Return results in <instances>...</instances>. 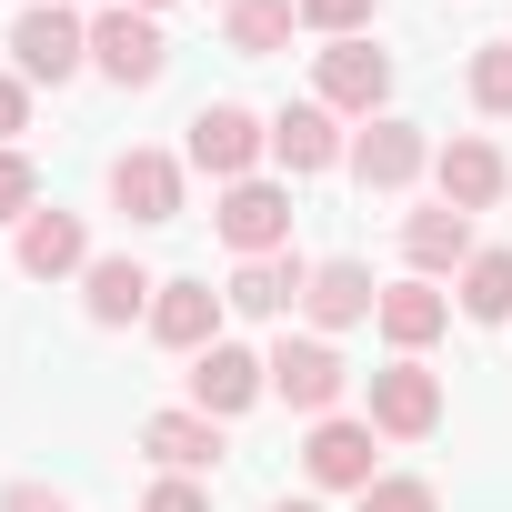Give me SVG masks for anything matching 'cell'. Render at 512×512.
Segmentation results:
<instances>
[{"instance_id": "obj_1", "label": "cell", "mask_w": 512, "mask_h": 512, "mask_svg": "<svg viewBox=\"0 0 512 512\" xmlns=\"http://www.w3.org/2000/svg\"><path fill=\"white\" fill-rule=\"evenodd\" d=\"M11 61H21V81H31V91H41V81L61 91V81H81V71H91V21H71L61 0H31V11L11 21Z\"/></svg>"}, {"instance_id": "obj_2", "label": "cell", "mask_w": 512, "mask_h": 512, "mask_svg": "<svg viewBox=\"0 0 512 512\" xmlns=\"http://www.w3.org/2000/svg\"><path fill=\"white\" fill-rule=\"evenodd\" d=\"M262 362H272V392H282V402H292L302 422H332V402L352 392V362H342V352H332L322 332H282V342H272Z\"/></svg>"}, {"instance_id": "obj_3", "label": "cell", "mask_w": 512, "mask_h": 512, "mask_svg": "<svg viewBox=\"0 0 512 512\" xmlns=\"http://www.w3.org/2000/svg\"><path fill=\"white\" fill-rule=\"evenodd\" d=\"M181 151H191V171H211V181L231 191V181H251V161L272 151V121H262V111H241V101H201Z\"/></svg>"}, {"instance_id": "obj_4", "label": "cell", "mask_w": 512, "mask_h": 512, "mask_svg": "<svg viewBox=\"0 0 512 512\" xmlns=\"http://www.w3.org/2000/svg\"><path fill=\"white\" fill-rule=\"evenodd\" d=\"M91 71H101V81H121V91H151V81L171 71L161 21H151V11H131V0H121V11H101V21H91Z\"/></svg>"}, {"instance_id": "obj_5", "label": "cell", "mask_w": 512, "mask_h": 512, "mask_svg": "<svg viewBox=\"0 0 512 512\" xmlns=\"http://www.w3.org/2000/svg\"><path fill=\"white\" fill-rule=\"evenodd\" d=\"M362 422H372L382 442H432V432H442V372H422V362H382Z\"/></svg>"}, {"instance_id": "obj_6", "label": "cell", "mask_w": 512, "mask_h": 512, "mask_svg": "<svg viewBox=\"0 0 512 512\" xmlns=\"http://www.w3.org/2000/svg\"><path fill=\"white\" fill-rule=\"evenodd\" d=\"M211 221H221V241L241 251V262H262V251H292V191H282V181H262V171L231 181Z\"/></svg>"}, {"instance_id": "obj_7", "label": "cell", "mask_w": 512, "mask_h": 512, "mask_svg": "<svg viewBox=\"0 0 512 512\" xmlns=\"http://www.w3.org/2000/svg\"><path fill=\"white\" fill-rule=\"evenodd\" d=\"M262 392H272V362H262V352H241V342H211V352H191V412H211V422H241Z\"/></svg>"}, {"instance_id": "obj_8", "label": "cell", "mask_w": 512, "mask_h": 512, "mask_svg": "<svg viewBox=\"0 0 512 512\" xmlns=\"http://www.w3.org/2000/svg\"><path fill=\"white\" fill-rule=\"evenodd\" d=\"M312 101H322V111H362V121H382V101H392V51H372V41H332L322 71H312Z\"/></svg>"}, {"instance_id": "obj_9", "label": "cell", "mask_w": 512, "mask_h": 512, "mask_svg": "<svg viewBox=\"0 0 512 512\" xmlns=\"http://www.w3.org/2000/svg\"><path fill=\"white\" fill-rule=\"evenodd\" d=\"M422 171H432V131L422 121H392V111L362 121V141H352V181L362 191H412Z\"/></svg>"}, {"instance_id": "obj_10", "label": "cell", "mask_w": 512, "mask_h": 512, "mask_svg": "<svg viewBox=\"0 0 512 512\" xmlns=\"http://www.w3.org/2000/svg\"><path fill=\"white\" fill-rule=\"evenodd\" d=\"M382 432L372 422H312V442H302V472H312V492H372L382 482V452H372Z\"/></svg>"}, {"instance_id": "obj_11", "label": "cell", "mask_w": 512, "mask_h": 512, "mask_svg": "<svg viewBox=\"0 0 512 512\" xmlns=\"http://www.w3.org/2000/svg\"><path fill=\"white\" fill-rule=\"evenodd\" d=\"M432 181H442V201H452V211H492V201L512 191V161H502V141L452 131V141L432 151Z\"/></svg>"}, {"instance_id": "obj_12", "label": "cell", "mask_w": 512, "mask_h": 512, "mask_svg": "<svg viewBox=\"0 0 512 512\" xmlns=\"http://www.w3.org/2000/svg\"><path fill=\"white\" fill-rule=\"evenodd\" d=\"M372 322H382V342H392V362H422L442 332H452V292H432L422 272L412 282H382V302H372Z\"/></svg>"}, {"instance_id": "obj_13", "label": "cell", "mask_w": 512, "mask_h": 512, "mask_svg": "<svg viewBox=\"0 0 512 512\" xmlns=\"http://www.w3.org/2000/svg\"><path fill=\"white\" fill-rule=\"evenodd\" d=\"M11 262H21L31 282H71V272H91V262H101V251H91L81 211H31V221L11 231Z\"/></svg>"}, {"instance_id": "obj_14", "label": "cell", "mask_w": 512, "mask_h": 512, "mask_svg": "<svg viewBox=\"0 0 512 512\" xmlns=\"http://www.w3.org/2000/svg\"><path fill=\"white\" fill-rule=\"evenodd\" d=\"M472 251H482V241H472V211H452V201L402 211V262H412L422 282H442V272L462 282V262H472Z\"/></svg>"}, {"instance_id": "obj_15", "label": "cell", "mask_w": 512, "mask_h": 512, "mask_svg": "<svg viewBox=\"0 0 512 512\" xmlns=\"http://www.w3.org/2000/svg\"><path fill=\"white\" fill-rule=\"evenodd\" d=\"M151 292H161V272H141L131 251H101V262L81 272V312H91L101 332H131V322H151Z\"/></svg>"}, {"instance_id": "obj_16", "label": "cell", "mask_w": 512, "mask_h": 512, "mask_svg": "<svg viewBox=\"0 0 512 512\" xmlns=\"http://www.w3.org/2000/svg\"><path fill=\"white\" fill-rule=\"evenodd\" d=\"M302 292H312V262H302V251H262V262H241L231 272V312L241 322H282V312H302Z\"/></svg>"}, {"instance_id": "obj_17", "label": "cell", "mask_w": 512, "mask_h": 512, "mask_svg": "<svg viewBox=\"0 0 512 512\" xmlns=\"http://www.w3.org/2000/svg\"><path fill=\"white\" fill-rule=\"evenodd\" d=\"M272 161H282L292 181L352 161V151H342V111H322V101H282V111H272Z\"/></svg>"}, {"instance_id": "obj_18", "label": "cell", "mask_w": 512, "mask_h": 512, "mask_svg": "<svg viewBox=\"0 0 512 512\" xmlns=\"http://www.w3.org/2000/svg\"><path fill=\"white\" fill-rule=\"evenodd\" d=\"M111 211H131L141 231L181 221V161L171 151H111Z\"/></svg>"}, {"instance_id": "obj_19", "label": "cell", "mask_w": 512, "mask_h": 512, "mask_svg": "<svg viewBox=\"0 0 512 512\" xmlns=\"http://www.w3.org/2000/svg\"><path fill=\"white\" fill-rule=\"evenodd\" d=\"M221 312H231V302H221L211 282H161V292H151V342H161V352H211V342H221Z\"/></svg>"}, {"instance_id": "obj_20", "label": "cell", "mask_w": 512, "mask_h": 512, "mask_svg": "<svg viewBox=\"0 0 512 512\" xmlns=\"http://www.w3.org/2000/svg\"><path fill=\"white\" fill-rule=\"evenodd\" d=\"M141 452H151L161 472H221V452H231V442H221V422H211V412L171 402V412H151V422H141Z\"/></svg>"}, {"instance_id": "obj_21", "label": "cell", "mask_w": 512, "mask_h": 512, "mask_svg": "<svg viewBox=\"0 0 512 512\" xmlns=\"http://www.w3.org/2000/svg\"><path fill=\"white\" fill-rule=\"evenodd\" d=\"M372 302H382V282H372L362 262H312L302 312H312V332H322V342H332V332H352V322H372Z\"/></svg>"}, {"instance_id": "obj_22", "label": "cell", "mask_w": 512, "mask_h": 512, "mask_svg": "<svg viewBox=\"0 0 512 512\" xmlns=\"http://www.w3.org/2000/svg\"><path fill=\"white\" fill-rule=\"evenodd\" d=\"M292 31H302V0H231V11H221V41L241 61H272Z\"/></svg>"}, {"instance_id": "obj_23", "label": "cell", "mask_w": 512, "mask_h": 512, "mask_svg": "<svg viewBox=\"0 0 512 512\" xmlns=\"http://www.w3.org/2000/svg\"><path fill=\"white\" fill-rule=\"evenodd\" d=\"M462 322H512V251L492 241V251H472V262H462Z\"/></svg>"}, {"instance_id": "obj_24", "label": "cell", "mask_w": 512, "mask_h": 512, "mask_svg": "<svg viewBox=\"0 0 512 512\" xmlns=\"http://www.w3.org/2000/svg\"><path fill=\"white\" fill-rule=\"evenodd\" d=\"M462 91H472L482 121H512V41H482V51L462 61Z\"/></svg>"}, {"instance_id": "obj_25", "label": "cell", "mask_w": 512, "mask_h": 512, "mask_svg": "<svg viewBox=\"0 0 512 512\" xmlns=\"http://www.w3.org/2000/svg\"><path fill=\"white\" fill-rule=\"evenodd\" d=\"M31 211H41V171H31V151L11 141V151H0V221H11V231H21Z\"/></svg>"}, {"instance_id": "obj_26", "label": "cell", "mask_w": 512, "mask_h": 512, "mask_svg": "<svg viewBox=\"0 0 512 512\" xmlns=\"http://www.w3.org/2000/svg\"><path fill=\"white\" fill-rule=\"evenodd\" d=\"M352 512H442V492L412 482V472H382L372 492H352Z\"/></svg>"}, {"instance_id": "obj_27", "label": "cell", "mask_w": 512, "mask_h": 512, "mask_svg": "<svg viewBox=\"0 0 512 512\" xmlns=\"http://www.w3.org/2000/svg\"><path fill=\"white\" fill-rule=\"evenodd\" d=\"M302 31H322V41H362V31H372V0H302Z\"/></svg>"}, {"instance_id": "obj_28", "label": "cell", "mask_w": 512, "mask_h": 512, "mask_svg": "<svg viewBox=\"0 0 512 512\" xmlns=\"http://www.w3.org/2000/svg\"><path fill=\"white\" fill-rule=\"evenodd\" d=\"M141 512H211V492H201L191 472H161V482L141 492Z\"/></svg>"}, {"instance_id": "obj_29", "label": "cell", "mask_w": 512, "mask_h": 512, "mask_svg": "<svg viewBox=\"0 0 512 512\" xmlns=\"http://www.w3.org/2000/svg\"><path fill=\"white\" fill-rule=\"evenodd\" d=\"M21 131H31V81H21V71H0V151H11Z\"/></svg>"}, {"instance_id": "obj_30", "label": "cell", "mask_w": 512, "mask_h": 512, "mask_svg": "<svg viewBox=\"0 0 512 512\" xmlns=\"http://www.w3.org/2000/svg\"><path fill=\"white\" fill-rule=\"evenodd\" d=\"M0 512H71V492H61V482H11Z\"/></svg>"}, {"instance_id": "obj_31", "label": "cell", "mask_w": 512, "mask_h": 512, "mask_svg": "<svg viewBox=\"0 0 512 512\" xmlns=\"http://www.w3.org/2000/svg\"><path fill=\"white\" fill-rule=\"evenodd\" d=\"M272 512H322V502H272Z\"/></svg>"}, {"instance_id": "obj_32", "label": "cell", "mask_w": 512, "mask_h": 512, "mask_svg": "<svg viewBox=\"0 0 512 512\" xmlns=\"http://www.w3.org/2000/svg\"><path fill=\"white\" fill-rule=\"evenodd\" d=\"M131 11H171V0H131Z\"/></svg>"}, {"instance_id": "obj_33", "label": "cell", "mask_w": 512, "mask_h": 512, "mask_svg": "<svg viewBox=\"0 0 512 512\" xmlns=\"http://www.w3.org/2000/svg\"><path fill=\"white\" fill-rule=\"evenodd\" d=\"M61 11H71V0H61Z\"/></svg>"}]
</instances>
